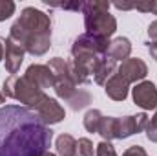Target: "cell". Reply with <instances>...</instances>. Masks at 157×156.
Listing matches in <instances>:
<instances>
[{"label":"cell","instance_id":"14","mask_svg":"<svg viewBox=\"0 0 157 156\" xmlns=\"http://www.w3.org/2000/svg\"><path fill=\"white\" fill-rule=\"evenodd\" d=\"M104 92L113 101H124L128 97V92H130V83L124 81L119 74H113L108 79V83L104 84Z\"/></svg>","mask_w":157,"mask_h":156},{"label":"cell","instance_id":"6","mask_svg":"<svg viewBox=\"0 0 157 156\" xmlns=\"http://www.w3.org/2000/svg\"><path fill=\"white\" fill-rule=\"evenodd\" d=\"M48 66L53 72V90H55V94L60 99L70 101L77 94V83L73 81L70 63L64 61L62 57H53V59H49Z\"/></svg>","mask_w":157,"mask_h":156},{"label":"cell","instance_id":"15","mask_svg":"<svg viewBox=\"0 0 157 156\" xmlns=\"http://www.w3.org/2000/svg\"><path fill=\"white\" fill-rule=\"evenodd\" d=\"M130 53H132V42L126 39V37H117V39L110 40V48H108V53L106 57L112 59V61H126L130 59Z\"/></svg>","mask_w":157,"mask_h":156},{"label":"cell","instance_id":"16","mask_svg":"<svg viewBox=\"0 0 157 156\" xmlns=\"http://www.w3.org/2000/svg\"><path fill=\"white\" fill-rule=\"evenodd\" d=\"M59 156H77V140L71 134H60L55 142Z\"/></svg>","mask_w":157,"mask_h":156},{"label":"cell","instance_id":"12","mask_svg":"<svg viewBox=\"0 0 157 156\" xmlns=\"http://www.w3.org/2000/svg\"><path fill=\"white\" fill-rule=\"evenodd\" d=\"M24 77L28 81H31L35 86H39L40 90H46V88H53V72L48 64H31L28 66Z\"/></svg>","mask_w":157,"mask_h":156},{"label":"cell","instance_id":"31","mask_svg":"<svg viewBox=\"0 0 157 156\" xmlns=\"http://www.w3.org/2000/svg\"><path fill=\"white\" fill-rule=\"evenodd\" d=\"M44 156H57V154H53V153H49V151H48V153H46Z\"/></svg>","mask_w":157,"mask_h":156},{"label":"cell","instance_id":"24","mask_svg":"<svg viewBox=\"0 0 157 156\" xmlns=\"http://www.w3.org/2000/svg\"><path fill=\"white\" fill-rule=\"evenodd\" d=\"M95 154L97 156H117L115 153V147L110 143V142H101L95 149Z\"/></svg>","mask_w":157,"mask_h":156},{"label":"cell","instance_id":"25","mask_svg":"<svg viewBox=\"0 0 157 156\" xmlns=\"http://www.w3.org/2000/svg\"><path fill=\"white\" fill-rule=\"evenodd\" d=\"M122 156H148V154H146L144 147H141V145H132L130 149L124 151V154Z\"/></svg>","mask_w":157,"mask_h":156},{"label":"cell","instance_id":"7","mask_svg":"<svg viewBox=\"0 0 157 156\" xmlns=\"http://www.w3.org/2000/svg\"><path fill=\"white\" fill-rule=\"evenodd\" d=\"M132 97L137 107L143 110L157 109V86L152 81H141L132 88Z\"/></svg>","mask_w":157,"mask_h":156},{"label":"cell","instance_id":"29","mask_svg":"<svg viewBox=\"0 0 157 156\" xmlns=\"http://www.w3.org/2000/svg\"><path fill=\"white\" fill-rule=\"evenodd\" d=\"M4 51H6V39L0 37V61L4 59Z\"/></svg>","mask_w":157,"mask_h":156},{"label":"cell","instance_id":"1","mask_svg":"<svg viewBox=\"0 0 157 156\" xmlns=\"http://www.w3.org/2000/svg\"><path fill=\"white\" fill-rule=\"evenodd\" d=\"M53 130L33 109L7 105L0 109V156H44Z\"/></svg>","mask_w":157,"mask_h":156},{"label":"cell","instance_id":"28","mask_svg":"<svg viewBox=\"0 0 157 156\" xmlns=\"http://www.w3.org/2000/svg\"><path fill=\"white\" fill-rule=\"evenodd\" d=\"M148 51H150L152 59L157 61V42H148Z\"/></svg>","mask_w":157,"mask_h":156},{"label":"cell","instance_id":"2","mask_svg":"<svg viewBox=\"0 0 157 156\" xmlns=\"http://www.w3.org/2000/svg\"><path fill=\"white\" fill-rule=\"evenodd\" d=\"M9 39L31 55H44L51 48V18L37 7H24L9 30Z\"/></svg>","mask_w":157,"mask_h":156},{"label":"cell","instance_id":"22","mask_svg":"<svg viewBox=\"0 0 157 156\" xmlns=\"http://www.w3.org/2000/svg\"><path fill=\"white\" fill-rule=\"evenodd\" d=\"M146 138L150 142L157 143V109L155 114L152 116V119H148V125H146Z\"/></svg>","mask_w":157,"mask_h":156},{"label":"cell","instance_id":"27","mask_svg":"<svg viewBox=\"0 0 157 156\" xmlns=\"http://www.w3.org/2000/svg\"><path fill=\"white\" fill-rule=\"evenodd\" d=\"M117 9H122V11H128V9H133V4H128V2H115L113 4Z\"/></svg>","mask_w":157,"mask_h":156},{"label":"cell","instance_id":"5","mask_svg":"<svg viewBox=\"0 0 157 156\" xmlns=\"http://www.w3.org/2000/svg\"><path fill=\"white\" fill-rule=\"evenodd\" d=\"M4 96L6 97H11V99H17L18 103L29 107V109H37L40 101L46 97L44 90H40L39 86H35L31 81L20 77V76H9V77L4 81Z\"/></svg>","mask_w":157,"mask_h":156},{"label":"cell","instance_id":"19","mask_svg":"<svg viewBox=\"0 0 157 156\" xmlns=\"http://www.w3.org/2000/svg\"><path fill=\"white\" fill-rule=\"evenodd\" d=\"M68 103H70V107H71L73 110H80V109H84L88 103H91V96H90L88 92H84V90H77V94H75Z\"/></svg>","mask_w":157,"mask_h":156},{"label":"cell","instance_id":"18","mask_svg":"<svg viewBox=\"0 0 157 156\" xmlns=\"http://www.w3.org/2000/svg\"><path fill=\"white\" fill-rule=\"evenodd\" d=\"M101 119H102V114L101 110L97 109H91L84 114V129L88 132H99V125H101Z\"/></svg>","mask_w":157,"mask_h":156},{"label":"cell","instance_id":"13","mask_svg":"<svg viewBox=\"0 0 157 156\" xmlns=\"http://www.w3.org/2000/svg\"><path fill=\"white\" fill-rule=\"evenodd\" d=\"M113 74H117V64H115V61L108 59L106 55L97 59V63L91 68V77H93V81L97 84H106L108 79L112 77Z\"/></svg>","mask_w":157,"mask_h":156},{"label":"cell","instance_id":"26","mask_svg":"<svg viewBox=\"0 0 157 156\" xmlns=\"http://www.w3.org/2000/svg\"><path fill=\"white\" fill-rule=\"evenodd\" d=\"M148 37L152 42H157V20H154L150 26H148Z\"/></svg>","mask_w":157,"mask_h":156},{"label":"cell","instance_id":"10","mask_svg":"<svg viewBox=\"0 0 157 156\" xmlns=\"http://www.w3.org/2000/svg\"><path fill=\"white\" fill-rule=\"evenodd\" d=\"M117 74L128 83H137V81H143L148 76V66L143 59H139V57L132 59L130 57V59L121 63V66L117 68Z\"/></svg>","mask_w":157,"mask_h":156},{"label":"cell","instance_id":"3","mask_svg":"<svg viewBox=\"0 0 157 156\" xmlns=\"http://www.w3.org/2000/svg\"><path fill=\"white\" fill-rule=\"evenodd\" d=\"M110 2H84L82 13H84V28L88 35L110 39L117 31V20L113 15H110Z\"/></svg>","mask_w":157,"mask_h":156},{"label":"cell","instance_id":"9","mask_svg":"<svg viewBox=\"0 0 157 156\" xmlns=\"http://www.w3.org/2000/svg\"><path fill=\"white\" fill-rule=\"evenodd\" d=\"M146 125H148V116L144 112L137 116L117 117V140H124V138H130L133 134L146 130Z\"/></svg>","mask_w":157,"mask_h":156},{"label":"cell","instance_id":"8","mask_svg":"<svg viewBox=\"0 0 157 156\" xmlns=\"http://www.w3.org/2000/svg\"><path fill=\"white\" fill-rule=\"evenodd\" d=\"M35 112L39 114V117L42 119V123L48 125V127H49V125H57V123H60V121L66 117V112H64V109L60 107V103H59L57 99L49 97V96H46L39 105H37Z\"/></svg>","mask_w":157,"mask_h":156},{"label":"cell","instance_id":"20","mask_svg":"<svg viewBox=\"0 0 157 156\" xmlns=\"http://www.w3.org/2000/svg\"><path fill=\"white\" fill-rule=\"evenodd\" d=\"M93 154H95L93 143L88 138H80L77 142V156H93Z\"/></svg>","mask_w":157,"mask_h":156},{"label":"cell","instance_id":"30","mask_svg":"<svg viewBox=\"0 0 157 156\" xmlns=\"http://www.w3.org/2000/svg\"><path fill=\"white\" fill-rule=\"evenodd\" d=\"M4 101H6V96H4V94H2V92H0V105H2V103H4Z\"/></svg>","mask_w":157,"mask_h":156},{"label":"cell","instance_id":"17","mask_svg":"<svg viewBox=\"0 0 157 156\" xmlns=\"http://www.w3.org/2000/svg\"><path fill=\"white\" fill-rule=\"evenodd\" d=\"M99 134L104 138V142L117 140V117L102 116L101 125H99Z\"/></svg>","mask_w":157,"mask_h":156},{"label":"cell","instance_id":"23","mask_svg":"<svg viewBox=\"0 0 157 156\" xmlns=\"http://www.w3.org/2000/svg\"><path fill=\"white\" fill-rule=\"evenodd\" d=\"M133 9H137V11H143V13H154V15H157V0L137 2V4H133Z\"/></svg>","mask_w":157,"mask_h":156},{"label":"cell","instance_id":"11","mask_svg":"<svg viewBox=\"0 0 157 156\" xmlns=\"http://www.w3.org/2000/svg\"><path fill=\"white\" fill-rule=\"evenodd\" d=\"M24 48H20L17 42L6 39V51H4V64H6V70L9 72V76H17V72L20 70V64L24 61Z\"/></svg>","mask_w":157,"mask_h":156},{"label":"cell","instance_id":"4","mask_svg":"<svg viewBox=\"0 0 157 156\" xmlns=\"http://www.w3.org/2000/svg\"><path fill=\"white\" fill-rule=\"evenodd\" d=\"M108 48H110V39H101V37L82 33L73 40L71 55L75 61L86 64L91 70L93 64L97 63V59H101L108 53Z\"/></svg>","mask_w":157,"mask_h":156},{"label":"cell","instance_id":"21","mask_svg":"<svg viewBox=\"0 0 157 156\" xmlns=\"http://www.w3.org/2000/svg\"><path fill=\"white\" fill-rule=\"evenodd\" d=\"M17 9V4L13 0H0V20H7Z\"/></svg>","mask_w":157,"mask_h":156}]
</instances>
